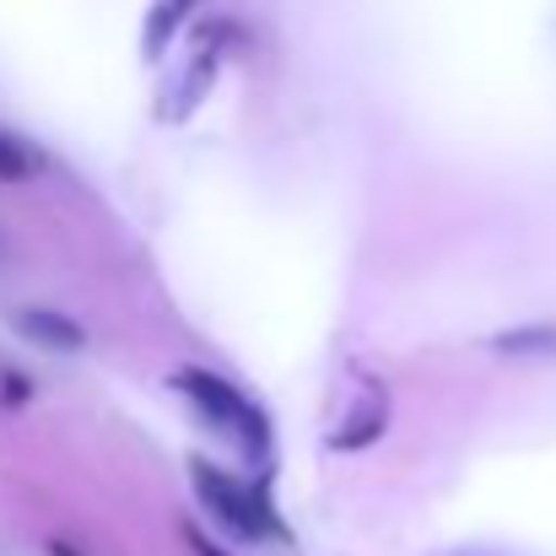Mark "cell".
I'll list each match as a JSON object with an SVG mask.
<instances>
[{
    "instance_id": "obj_1",
    "label": "cell",
    "mask_w": 556,
    "mask_h": 556,
    "mask_svg": "<svg viewBox=\"0 0 556 556\" xmlns=\"http://www.w3.org/2000/svg\"><path fill=\"white\" fill-rule=\"evenodd\" d=\"M174 383L185 389L189 400L222 427V432H232L249 454H265V443H270V427H265V416L254 410V400H243L232 383H222V378H211V372L200 368H185L174 372Z\"/></svg>"
},
{
    "instance_id": "obj_2",
    "label": "cell",
    "mask_w": 556,
    "mask_h": 556,
    "mask_svg": "<svg viewBox=\"0 0 556 556\" xmlns=\"http://www.w3.org/2000/svg\"><path fill=\"white\" fill-rule=\"evenodd\" d=\"M194 486H200L205 508H211L227 530H238L243 541H265V535H276V519L265 514V503H260L243 481H232V476H222L216 465L194 459Z\"/></svg>"
},
{
    "instance_id": "obj_3",
    "label": "cell",
    "mask_w": 556,
    "mask_h": 556,
    "mask_svg": "<svg viewBox=\"0 0 556 556\" xmlns=\"http://www.w3.org/2000/svg\"><path fill=\"white\" fill-rule=\"evenodd\" d=\"M189 5H194V0H157V16H152V33H147V43H152V49H163V43H168L174 22L185 16Z\"/></svg>"
},
{
    "instance_id": "obj_4",
    "label": "cell",
    "mask_w": 556,
    "mask_h": 556,
    "mask_svg": "<svg viewBox=\"0 0 556 556\" xmlns=\"http://www.w3.org/2000/svg\"><path fill=\"white\" fill-rule=\"evenodd\" d=\"M22 325H27L33 336H43V341H60V346H81V330H71V325H60V319L49 325V319H43L38 308H27V314H22Z\"/></svg>"
},
{
    "instance_id": "obj_5",
    "label": "cell",
    "mask_w": 556,
    "mask_h": 556,
    "mask_svg": "<svg viewBox=\"0 0 556 556\" xmlns=\"http://www.w3.org/2000/svg\"><path fill=\"white\" fill-rule=\"evenodd\" d=\"M22 168H27V157L11 141H0V174H22Z\"/></svg>"
},
{
    "instance_id": "obj_6",
    "label": "cell",
    "mask_w": 556,
    "mask_h": 556,
    "mask_svg": "<svg viewBox=\"0 0 556 556\" xmlns=\"http://www.w3.org/2000/svg\"><path fill=\"white\" fill-rule=\"evenodd\" d=\"M194 552H200V556H222L216 546H211V541H194Z\"/></svg>"
}]
</instances>
